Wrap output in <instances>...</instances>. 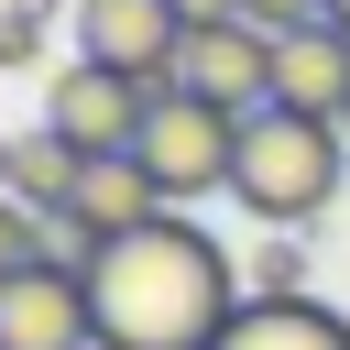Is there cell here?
Listing matches in <instances>:
<instances>
[{"label":"cell","instance_id":"9a60e30c","mask_svg":"<svg viewBox=\"0 0 350 350\" xmlns=\"http://www.w3.org/2000/svg\"><path fill=\"white\" fill-rule=\"evenodd\" d=\"M241 22H262V33H306V22H328V0H241Z\"/></svg>","mask_w":350,"mask_h":350},{"label":"cell","instance_id":"7a4b0ae2","mask_svg":"<svg viewBox=\"0 0 350 350\" xmlns=\"http://www.w3.org/2000/svg\"><path fill=\"white\" fill-rule=\"evenodd\" d=\"M339 175H350V131L339 120H306V109H252L241 120V175H230V197L262 219V230H306L328 197H339Z\"/></svg>","mask_w":350,"mask_h":350},{"label":"cell","instance_id":"e0dca14e","mask_svg":"<svg viewBox=\"0 0 350 350\" xmlns=\"http://www.w3.org/2000/svg\"><path fill=\"white\" fill-rule=\"evenodd\" d=\"M0 197H11V142H0Z\"/></svg>","mask_w":350,"mask_h":350},{"label":"cell","instance_id":"2e32d148","mask_svg":"<svg viewBox=\"0 0 350 350\" xmlns=\"http://www.w3.org/2000/svg\"><path fill=\"white\" fill-rule=\"evenodd\" d=\"M175 11H186V33L197 22H241V0H175Z\"/></svg>","mask_w":350,"mask_h":350},{"label":"cell","instance_id":"ac0fdd59","mask_svg":"<svg viewBox=\"0 0 350 350\" xmlns=\"http://www.w3.org/2000/svg\"><path fill=\"white\" fill-rule=\"evenodd\" d=\"M328 22H339V33H350V0H328Z\"/></svg>","mask_w":350,"mask_h":350},{"label":"cell","instance_id":"30bf717a","mask_svg":"<svg viewBox=\"0 0 350 350\" xmlns=\"http://www.w3.org/2000/svg\"><path fill=\"white\" fill-rule=\"evenodd\" d=\"M219 350H350V306H317V295H284V306H241L219 328Z\"/></svg>","mask_w":350,"mask_h":350},{"label":"cell","instance_id":"52a82bcc","mask_svg":"<svg viewBox=\"0 0 350 350\" xmlns=\"http://www.w3.org/2000/svg\"><path fill=\"white\" fill-rule=\"evenodd\" d=\"M0 350H98L88 273H66V262H22V273L0 284Z\"/></svg>","mask_w":350,"mask_h":350},{"label":"cell","instance_id":"6da1fadb","mask_svg":"<svg viewBox=\"0 0 350 350\" xmlns=\"http://www.w3.org/2000/svg\"><path fill=\"white\" fill-rule=\"evenodd\" d=\"M241 262L186 219L164 208L153 230L109 241L88 262V317H98V350H219V328L241 317Z\"/></svg>","mask_w":350,"mask_h":350},{"label":"cell","instance_id":"277c9868","mask_svg":"<svg viewBox=\"0 0 350 350\" xmlns=\"http://www.w3.org/2000/svg\"><path fill=\"white\" fill-rule=\"evenodd\" d=\"M186 55V11L175 0H77V66H109L131 88H164Z\"/></svg>","mask_w":350,"mask_h":350},{"label":"cell","instance_id":"ba28073f","mask_svg":"<svg viewBox=\"0 0 350 350\" xmlns=\"http://www.w3.org/2000/svg\"><path fill=\"white\" fill-rule=\"evenodd\" d=\"M273 109H306V120H339L350 131V33L339 22L273 33Z\"/></svg>","mask_w":350,"mask_h":350},{"label":"cell","instance_id":"9c48e42d","mask_svg":"<svg viewBox=\"0 0 350 350\" xmlns=\"http://www.w3.org/2000/svg\"><path fill=\"white\" fill-rule=\"evenodd\" d=\"M66 219L109 252V241H131V230H153V219H164V186H153L131 153H98V164L77 175V208H66Z\"/></svg>","mask_w":350,"mask_h":350},{"label":"cell","instance_id":"4fadbf2b","mask_svg":"<svg viewBox=\"0 0 350 350\" xmlns=\"http://www.w3.org/2000/svg\"><path fill=\"white\" fill-rule=\"evenodd\" d=\"M55 11H66V0H0V66H33L44 33H55Z\"/></svg>","mask_w":350,"mask_h":350},{"label":"cell","instance_id":"8fae6325","mask_svg":"<svg viewBox=\"0 0 350 350\" xmlns=\"http://www.w3.org/2000/svg\"><path fill=\"white\" fill-rule=\"evenodd\" d=\"M77 175H88L77 142H55V131H22V142H11V197H22L33 219H66V208H77Z\"/></svg>","mask_w":350,"mask_h":350},{"label":"cell","instance_id":"5bb4252c","mask_svg":"<svg viewBox=\"0 0 350 350\" xmlns=\"http://www.w3.org/2000/svg\"><path fill=\"white\" fill-rule=\"evenodd\" d=\"M22 262H44V219H33L22 197H0V284H11Z\"/></svg>","mask_w":350,"mask_h":350},{"label":"cell","instance_id":"7c38bea8","mask_svg":"<svg viewBox=\"0 0 350 350\" xmlns=\"http://www.w3.org/2000/svg\"><path fill=\"white\" fill-rule=\"evenodd\" d=\"M241 295H262V306L306 295V252H295V230H273V241H262V262H241Z\"/></svg>","mask_w":350,"mask_h":350},{"label":"cell","instance_id":"5b68a950","mask_svg":"<svg viewBox=\"0 0 350 350\" xmlns=\"http://www.w3.org/2000/svg\"><path fill=\"white\" fill-rule=\"evenodd\" d=\"M142 120H153V88H131V77H109V66H66V77L44 88V131L77 142L88 164H98V153H142Z\"/></svg>","mask_w":350,"mask_h":350},{"label":"cell","instance_id":"8992f818","mask_svg":"<svg viewBox=\"0 0 350 350\" xmlns=\"http://www.w3.org/2000/svg\"><path fill=\"white\" fill-rule=\"evenodd\" d=\"M164 88L219 98V109H262V98H273V33H262V22H197Z\"/></svg>","mask_w":350,"mask_h":350},{"label":"cell","instance_id":"3957f363","mask_svg":"<svg viewBox=\"0 0 350 350\" xmlns=\"http://www.w3.org/2000/svg\"><path fill=\"white\" fill-rule=\"evenodd\" d=\"M241 120L252 109H219V98H186V88H153V120H142V175L164 186V208H197L241 175Z\"/></svg>","mask_w":350,"mask_h":350}]
</instances>
